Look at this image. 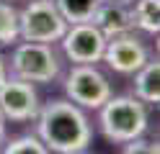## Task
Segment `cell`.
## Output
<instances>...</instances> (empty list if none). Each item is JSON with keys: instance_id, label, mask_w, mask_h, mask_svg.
<instances>
[{"instance_id": "2e32d148", "label": "cell", "mask_w": 160, "mask_h": 154, "mask_svg": "<svg viewBox=\"0 0 160 154\" xmlns=\"http://www.w3.org/2000/svg\"><path fill=\"white\" fill-rule=\"evenodd\" d=\"M5 77H8V69H5V59H3V54H0V85H3Z\"/></svg>"}, {"instance_id": "5bb4252c", "label": "cell", "mask_w": 160, "mask_h": 154, "mask_svg": "<svg viewBox=\"0 0 160 154\" xmlns=\"http://www.w3.org/2000/svg\"><path fill=\"white\" fill-rule=\"evenodd\" d=\"M5 154H47L49 149L44 147V141L39 139V136H18V139H13L8 147L3 149Z\"/></svg>"}, {"instance_id": "e0dca14e", "label": "cell", "mask_w": 160, "mask_h": 154, "mask_svg": "<svg viewBox=\"0 0 160 154\" xmlns=\"http://www.w3.org/2000/svg\"><path fill=\"white\" fill-rule=\"evenodd\" d=\"M5 139V118H3V113H0V144H3Z\"/></svg>"}, {"instance_id": "9c48e42d", "label": "cell", "mask_w": 160, "mask_h": 154, "mask_svg": "<svg viewBox=\"0 0 160 154\" xmlns=\"http://www.w3.org/2000/svg\"><path fill=\"white\" fill-rule=\"evenodd\" d=\"M91 23L106 39L132 31V18H129V10L122 5V0H111V3H103L101 0L98 8H96V13L91 16Z\"/></svg>"}, {"instance_id": "9a60e30c", "label": "cell", "mask_w": 160, "mask_h": 154, "mask_svg": "<svg viewBox=\"0 0 160 154\" xmlns=\"http://www.w3.org/2000/svg\"><path fill=\"white\" fill-rule=\"evenodd\" d=\"M124 152H129V154H137V152L158 154V141H147V139H142V136H137V139H132V141H127Z\"/></svg>"}, {"instance_id": "3957f363", "label": "cell", "mask_w": 160, "mask_h": 154, "mask_svg": "<svg viewBox=\"0 0 160 154\" xmlns=\"http://www.w3.org/2000/svg\"><path fill=\"white\" fill-rule=\"evenodd\" d=\"M67 31V21L57 10L54 0H31L23 10H18V39L54 44Z\"/></svg>"}, {"instance_id": "7c38bea8", "label": "cell", "mask_w": 160, "mask_h": 154, "mask_svg": "<svg viewBox=\"0 0 160 154\" xmlns=\"http://www.w3.org/2000/svg\"><path fill=\"white\" fill-rule=\"evenodd\" d=\"M101 0H54L57 10L62 13V18L70 23H85L91 21V16L96 13V8Z\"/></svg>"}, {"instance_id": "30bf717a", "label": "cell", "mask_w": 160, "mask_h": 154, "mask_svg": "<svg viewBox=\"0 0 160 154\" xmlns=\"http://www.w3.org/2000/svg\"><path fill=\"white\" fill-rule=\"evenodd\" d=\"M134 98H139L145 105L160 103V62H145L134 72Z\"/></svg>"}, {"instance_id": "5b68a950", "label": "cell", "mask_w": 160, "mask_h": 154, "mask_svg": "<svg viewBox=\"0 0 160 154\" xmlns=\"http://www.w3.org/2000/svg\"><path fill=\"white\" fill-rule=\"evenodd\" d=\"M65 92L80 108H101L111 95V85L96 64H75L65 77Z\"/></svg>"}, {"instance_id": "8fae6325", "label": "cell", "mask_w": 160, "mask_h": 154, "mask_svg": "<svg viewBox=\"0 0 160 154\" xmlns=\"http://www.w3.org/2000/svg\"><path fill=\"white\" fill-rule=\"evenodd\" d=\"M129 18H132V28L158 34L160 31V0H137Z\"/></svg>"}, {"instance_id": "277c9868", "label": "cell", "mask_w": 160, "mask_h": 154, "mask_svg": "<svg viewBox=\"0 0 160 154\" xmlns=\"http://www.w3.org/2000/svg\"><path fill=\"white\" fill-rule=\"evenodd\" d=\"M11 69L16 77L28 82H52L59 75V59L52 51V44L23 41L13 49Z\"/></svg>"}, {"instance_id": "ba28073f", "label": "cell", "mask_w": 160, "mask_h": 154, "mask_svg": "<svg viewBox=\"0 0 160 154\" xmlns=\"http://www.w3.org/2000/svg\"><path fill=\"white\" fill-rule=\"evenodd\" d=\"M101 59L114 72H119V75H134V72L147 62V49L132 31H127V34L106 39Z\"/></svg>"}, {"instance_id": "52a82bcc", "label": "cell", "mask_w": 160, "mask_h": 154, "mask_svg": "<svg viewBox=\"0 0 160 154\" xmlns=\"http://www.w3.org/2000/svg\"><path fill=\"white\" fill-rule=\"evenodd\" d=\"M39 95L34 90V82L13 77V80H3L0 85V113H3L5 121H34L39 113Z\"/></svg>"}, {"instance_id": "8992f818", "label": "cell", "mask_w": 160, "mask_h": 154, "mask_svg": "<svg viewBox=\"0 0 160 154\" xmlns=\"http://www.w3.org/2000/svg\"><path fill=\"white\" fill-rule=\"evenodd\" d=\"M62 51L72 64H96L103 57L106 36L98 31L91 21L85 23H70L62 34Z\"/></svg>"}, {"instance_id": "6da1fadb", "label": "cell", "mask_w": 160, "mask_h": 154, "mask_svg": "<svg viewBox=\"0 0 160 154\" xmlns=\"http://www.w3.org/2000/svg\"><path fill=\"white\" fill-rule=\"evenodd\" d=\"M36 131L49 152L80 154L91 147V123L72 100H49L39 105Z\"/></svg>"}, {"instance_id": "4fadbf2b", "label": "cell", "mask_w": 160, "mask_h": 154, "mask_svg": "<svg viewBox=\"0 0 160 154\" xmlns=\"http://www.w3.org/2000/svg\"><path fill=\"white\" fill-rule=\"evenodd\" d=\"M18 41V10L11 3L0 0V46H11Z\"/></svg>"}, {"instance_id": "7a4b0ae2", "label": "cell", "mask_w": 160, "mask_h": 154, "mask_svg": "<svg viewBox=\"0 0 160 154\" xmlns=\"http://www.w3.org/2000/svg\"><path fill=\"white\" fill-rule=\"evenodd\" d=\"M101 131L108 141L127 144L147 131V105L134 95H119L101 105Z\"/></svg>"}]
</instances>
